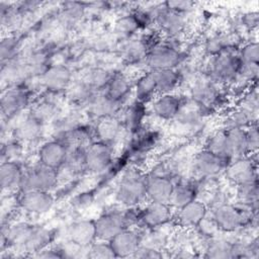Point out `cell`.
<instances>
[{
    "label": "cell",
    "instance_id": "obj_43",
    "mask_svg": "<svg viewBox=\"0 0 259 259\" xmlns=\"http://www.w3.org/2000/svg\"><path fill=\"white\" fill-rule=\"evenodd\" d=\"M133 257L154 259V258H161L162 257V253L158 249H154V248H151V247L140 245V247L135 252Z\"/></svg>",
    "mask_w": 259,
    "mask_h": 259
},
{
    "label": "cell",
    "instance_id": "obj_37",
    "mask_svg": "<svg viewBox=\"0 0 259 259\" xmlns=\"http://www.w3.org/2000/svg\"><path fill=\"white\" fill-rule=\"evenodd\" d=\"M144 103L137 102L128 107L124 114V124L130 131H135L137 127L140 126L141 122L143 121L145 110H144Z\"/></svg>",
    "mask_w": 259,
    "mask_h": 259
},
{
    "label": "cell",
    "instance_id": "obj_42",
    "mask_svg": "<svg viewBox=\"0 0 259 259\" xmlns=\"http://www.w3.org/2000/svg\"><path fill=\"white\" fill-rule=\"evenodd\" d=\"M139 26V20L136 19V17H125L122 18L118 23H117V30L121 34H128Z\"/></svg>",
    "mask_w": 259,
    "mask_h": 259
},
{
    "label": "cell",
    "instance_id": "obj_11",
    "mask_svg": "<svg viewBox=\"0 0 259 259\" xmlns=\"http://www.w3.org/2000/svg\"><path fill=\"white\" fill-rule=\"evenodd\" d=\"M67 155L66 146L60 141L52 140L40 146L38 150V162L50 168L59 170L65 165Z\"/></svg>",
    "mask_w": 259,
    "mask_h": 259
},
{
    "label": "cell",
    "instance_id": "obj_44",
    "mask_svg": "<svg viewBox=\"0 0 259 259\" xmlns=\"http://www.w3.org/2000/svg\"><path fill=\"white\" fill-rule=\"evenodd\" d=\"M165 4L166 8L179 14H183L184 12L189 11L193 7V3L189 1H169Z\"/></svg>",
    "mask_w": 259,
    "mask_h": 259
},
{
    "label": "cell",
    "instance_id": "obj_6",
    "mask_svg": "<svg viewBox=\"0 0 259 259\" xmlns=\"http://www.w3.org/2000/svg\"><path fill=\"white\" fill-rule=\"evenodd\" d=\"M97 240L110 241L120 231L127 228V224L122 212L108 211L101 214L94 221Z\"/></svg>",
    "mask_w": 259,
    "mask_h": 259
},
{
    "label": "cell",
    "instance_id": "obj_34",
    "mask_svg": "<svg viewBox=\"0 0 259 259\" xmlns=\"http://www.w3.org/2000/svg\"><path fill=\"white\" fill-rule=\"evenodd\" d=\"M209 152L215 154L217 156L229 161L228 158V149H227V134L225 130H221L214 133L207 140L205 148Z\"/></svg>",
    "mask_w": 259,
    "mask_h": 259
},
{
    "label": "cell",
    "instance_id": "obj_41",
    "mask_svg": "<svg viewBox=\"0 0 259 259\" xmlns=\"http://www.w3.org/2000/svg\"><path fill=\"white\" fill-rule=\"evenodd\" d=\"M246 138H247V146H248V151L253 153L256 152L259 146V135H258V130L256 122L252 123L250 126L247 127L246 130Z\"/></svg>",
    "mask_w": 259,
    "mask_h": 259
},
{
    "label": "cell",
    "instance_id": "obj_18",
    "mask_svg": "<svg viewBox=\"0 0 259 259\" xmlns=\"http://www.w3.org/2000/svg\"><path fill=\"white\" fill-rule=\"evenodd\" d=\"M23 170L15 161H5L0 166V185L2 191L10 192L19 189Z\"/></svg>",
    "mask_w": 259,
    "mask_h": 259
},
{
    "label": "cell",
    "instance_id": "obj_5",
    "mask_svg": "<svg viewBox=\"0 0 259 259\" xmlns=\"http://www.w3.org/2000/svg\"><path fill=\"white\" fill-rule=\"evenodd\" d=\"M242 63L239 56L227 51L214 57L211 64V74L218 81H232L239 76Z\"/></svg>",
    "mask_w": 259,
    "mask_h": 259
},
{
    "label": "cell",
    "instance_id": "obj_36",
    "mask_svg": "<svg viewBox=\"0 0 259 259\" xmlns=\"http://www.w3.org/2000/svg\"><path fill=\"white\" fill-rule=\"evenodd\" d=\"M88 257L94 259H109L115 258V253L109 241L98 240L88 247Z\"/></svg>",
    "mask_w": 259,
    "mask_h": 259
},
{
    "label": "cell",
    "instance_id": "obj_46",
    "mask_svg": "<svg viewBox=\"0 0 259 259\" xmlns=\"http://www.w3.org/2000/svg\"><path fill=\"white\" fill-rule=\"evenodd\" d=\"M16 47V44L13 38H7L4 39L1 44V57L4 60L5 58H9L14 53V49Z\"/></svg>",
    "mask_w": 259,
    "mask_h": 259
},
{
    "label": "cell",
    "instance_id": "obj_7",
    "mask_svg": "<svg viewBox=\"0 0 259 259\" xmlns=\"http://www.w3.org/2000/svg\"><path fill=\"white\" fill-rule=\"evenodd\" d=\"M55 202L54 196L48 190H29L21 192L19 205L27 212L44 214L51 210Z\"/></svg>",
    "mask_w": 259,
    "mask_h": 259
},
{
    "label": "cell",
    "instance_id": "obj_4",
    "mask_svg": "<svg viewBox=\"0 0 259 259\" xmlns=\"http://www.w3.org/2000/svg\"><path fill=\"white\" fill-rule=\"evenodd\" d=\"M113 158L110 145L100 141L91 144L85 150V169L98 173L108 168Z\"/></svg>",
    "mask_w": 259,
    "mask_h": 259
},
{
    "label": "cell",
    "instance_id": "obj_30",
    "mask_svg": "<svg viewBox=\"0 0 259 259\" xmlns=\"http://www.w3.org/2000/svg\"><path fill=\"white\" fill-rule=\"evenodd\" d=\"M52 240V234L49 230L34 227L33 231L31 232L30 236L26 240L25 244L21 249L25 250L26 252H38L45 248H47L48 244H50Z\"/></svg>",
    "mask_w": 259,
    "mask_h": 259
},
{
    "label": "cell",
    "instance_id": "obj_9",
    "mask_svg": "<svg viewBox=\"0 0 259 259\" xmlns=\"http://www.w3.org/2000/svg\"><path fill=\"white\" fill-rule=\"evenodd\" d=\"M226 176L237 186L257 180L255 164L247 157L235 159L226 168Z\"/></svg>",
    "mask_w": 259,
    "mask_h": 259
},
{
    "label": "cell",
    "instance_id": "obj_35",
    "mask_svg": "<svg viewBox=\"0 0 259 259\" xmlns=\"http://www.w3.org/2000/svg\"><path fill=\"white\" fill-rule=\"evenodd\" d=\"M238 196L247 206L256 207L258 203V183L257 180L238 186Z\"/></svg>",
    "mask_w": 259,
    "mask_h": 259
},
{
    "label": "cell",
    "instance_id": "obj_21",
    "mask_svg": "<svg viewBox=\"0 0 259 259\" xmlns=\"http://www.w3.org/2000/svg\"><path fill=\"white\" fill-rule=\"evenodd\" d=\"M71 81V72L64 66H53L42 74V82L50 90L59 91L68 87Z\"/></svg>",
    "mask_w": 259,
    "mask_h": 259
},
{
    "label": "cell",
    "instance_id": "obj_2",
    "mask_svg": "<svg viewBox=\"0 0 259 259\" xmlns=\"http://www.w3.org/2000/svg\"><path fill=\"white\" fill-rule=\"evenodd\" d=\"M57 170L38 162L36 165L30 166L23 170L19 190L20 192L36 189L50 191L57 185Z\"/></svg>",
    "mask_w": 259,
    "mask_h": 259
},
{
    "label": "cell",
    "instance_id": "obj_12",
    "mask_svg": "<svg viewBox=\"0 0 259 259\" xmlns=\"http://www.w3.org/2000/svg\"><path fill=\"white\" fill-rule=\"evenodd\" d=\"M142 236L135 230L125 228L115 235L110 241V245L116 257H133L141 245Z\"/></svg>",
    "mask_w": 259,
    "mask_h": 259
},
{
    "label": "cell",
    "instance_id": "obj_20",
    "mask_svg": "<svg viewBox=\"0 0 259 259\" xmlns=\"http://www.w3.org/2000/svg\"><path fill=\"white\" fill-rule=\"evenodd\" d=\"M226 134L229 160L244 157L247 153H249L247 146L246 128L228 130L226 131Z\"/></svg>",
    "mask_w": 259,
    "mask_h": 259
},
{
    "label": "cell",
    "instance_id": "obj_3",
    "mask_svg": "<svg viewBox=\"0 0 259 259\" xmlns=\"http://www.w3.org/2000/svg\"><path fill=\"white\" fill-rule=\"evenodd\" d=\"M212 221L218 230L224 232H234L238 230L244 223L245 211L241 207L233 204L223 203L212 210Z\"/></svg>",
    "mask_w": 259,
    "mask_h": 259
},
{
    "label": "cell",
    "instance_id": "obj_26",
    "mask_svg": "<svg viewBox=\"0 0 259 259\" xmlns=\"http://www.w3.org/2000/svg\"><path fill=\"white\" fill-rule=\"evenodd\" d=\"M41 128L42 120L38 118L35 114H31L25 117L21 122H19L15 130V133L17 139L29 142L33 141L40 135Z\"/></svg>",
    "mask_w": 259,
    "mask_h": 259
},
{
    "label": "cell",
    "instance_id": "obj_19",
    "mask_svg": "<svg viewBox=\"0 0 259 259\" xmlns=\"http://www.w3.org/2000/svg\"><path fill=\"white\" fill-rule=\"evenodd\" d=\"M28 103V94L21 88H10L3 93L1 98L2 112L13 115Z\"/></svg>",
    "mask_w": 259,
    "mask_h": 259
},
{
    "label": "cell",
    "instance_id": "obj_33",
    "mask_svg": "<svg viewBox=\"0 0 259 259\" xmlns=\"http://www.w3.org/2000/svg\"><path fill=\"white\" fill-rule=\"evenodd\" d=\"M219 97L214 86L207 82L197 83L192 89V98L200 106L210 105Z\"/></svg>",
    "mask_w": 259,
    "mask_h": 259
},
{
    "label": "cell",
    "instance_id": "obj_29",
    "mask_svg": "<svg viewBox=\"0 0 259 259\" xmlns=\"http://www.w3.org/2000/svg\"><path fill=\"white\" fill-rule=\"evenodd\" d=\"M157 94L158 93L151 71L138 79L136 82V96L139 102L145 103L153 101Z\"/></svg>",
    "mask_w": 259,
    "mask_h": 259
},
{
    "label": "cell",
    "instance_id": "obj_24",
    "mask_svg": "<svg viewBox=\"0 0 259 259\" xmlns=\"http://www.w3.org/2000/svg\"><path fill=\"white\" fill-rule=\"evenodd\" d=\"M257 113L250 111L249 109L240 106L232 111L224 120L223 130H235V128H247L256 120ZM256 122V121H255Z\"/></svg>",
    "mask_w": 259,
    "mask_h": 259
},
{
    "label": "cell",
    "instance_id": "obj_25",
    "mask_svg": "<svg viewBox=\"0 0 259 259\" xmlns=\"http://www.w3.org/2000/svg\"><path fill=\"white\" fill-rule=\"evenodd\" d=\"M131 89L132 85L128 78L122 74H116L108 82L105 94L113 101L119 103L130 94Z\"/></svg>",
    "mask_w": 259,
    "mask_h": 259
},
{
    "label": "cell",
    "instance_id": "obj_45",
    "mask_svg": "<svg viewBox=\"0 0 259 259\" xmlns=\"http://www.w3.org/2000/svg\"><path fill=\"white\" fill-rule=\"evenodd\" d=\"M145 55V45L142 42H132L126 52V56L130 60H137Z\"/></svg>",
    "mask_w": 259,
    "mask_h": 259
},
{
    "label": "cell",
    "instance_id": "obj_40",
    "mask_svg": "<svg viewBox=\"0 0 259 259\" xmlns=\"http://www.w3.org/2000/svg\"><path fill=\"white\" fill-rule=\"evenodd\" d=\"M240 61L243 65H258L259 47L257 42L245 44L240 50Z\"/></svg>",
    "mask_w": 259,
    "mask_h": 259
},
{
    "label": "cell",
    "instance_id": "obj_38",
    "mask_svg": "<svg viewBox=\"0 0 259 259\" xmlns=\"http://www.w3.org/2000/svg\"><path fill=\"white\" fill-rule=\"evenodd\" d=\"M232 245L229 242L222 239L211 240L207 247V257L211 258H231L232 257Z\"/></svg>",
    "mask_w": 259,
    "mask_h": 259
},
{
    "label": "cell",
    "instance_id": "obj_14",
    "mask_svg": "<svg viewBox=\"0 0 259 259\" xmlns=\"http://www.w3.org/2000/svg\"><path fill=\"white\" fill-rule=\"evenodd\" d=\"M174 183L166 176L153 175L146 179V195L150 201L169 203Z\"/></svg>",
    "mask_w": 259,
    "mask_h": 259
},
{
    "label": "cell",
    "instance_id": "obj_8",
    "mask_svg": "<svg viewBox=\"0 0 259 259\" xmlns=\"http://www.w3.org/2000/svg\"><path fill=\"white\" fill-rule=\"evenodd\" d=\"M179 58L180 55L174 47L168 44H159L147 53L146 62L152 70L169 69L179 62Z\"/></svg>",
    "mask_w": 259,
    "mask_h": 259
},
{
    "label": "cell",
    "instance_id": "obj_13",
    "mask_svg": "<svg viewBox=\"0 0 259 259\" xmlns=\"http://www.w3.org/2000/svg\"><path fill=\"white\" fill-rule=\"evenodd\" d=\"M183 105L182 99L174 93L159 94L152 101V110L156 116L164 120L174 119Z\"/></svg>",
    "mask_w": 259,
    "mask_h": 259
},
{
    "label": "cell",
    "instance_id": "obj_23",
    "mask_svg": "<svg viewBox=\"0 0 259 259\" xmlns=\"http://www.w3.org/2000/svg\"><path fill=\"white\" fill-rule=\"evenodd\" d=\"M95 132L100 142L111 146V144L119 137L121 132V123L113 116L103 117L98 121Z\"/></svg>",
    "mask_w": 259,
    "mask_h": 259
},
{
    "label": "cell",
    "instance_id": "obj_31",
    "mask_svg": "<svg viewBox=\"0 0 259 259\" xmlns=\"http://www.w3.org/2000/svg\"><path fill=\"white\" fill-rule=\"evenodd\" d=\"M119 103L110 99L106 94L95 96L90 101V110L99 118L113 116V113L117 110Z\"/></svg>",
    "mask_w": 259,
    "mask_h": 259
},
{
    "label": "cell",
    "instance_id": "obj_1",
    "mask_svg": "<svg viewBox=\"0 0 259 259\" xmlns=\"http://www.w3.org/2000/svg\"><path fill=\"white\" fill-rule=\"evenodd\" d=\"M146 179L147 177L137 169H128L122 176L115 197L118 202L123 205L133 207L142 202L146 195Z\"/></svg>",
    "mask_w": 259,
    "mask_h": 259
},
{
    "label": "cell",
    "instance_id": "obj_28",
    "mask_svg": "<svg viewBox=\"0 0 259 259\" xmlns=\"http://www.w3.org/2000/svg\"><path fill=\"white\" fill-rule=\"evenodd\" d=\"M195 188L191 184L186 182H180L174 184L169 204L171 205V207H175L178 209L195 199Z\"/></svg>",
    "mask_w": 259,
    "mask_h": 259
},
{
    "label": "cell",
    "instance_id": "obj_32",
    "mask_svg": "<svg viewBox=\"0 0 259 259\" xmlns=\"http://www.w3.org/2000/svg\"><path fill=\"white\" fill-rule=\"evenodd\" d=\"M33 229L34 226H31L27 223H17L7 230V242H9V244H11L12 246L21 249Z\"/></svg>",
    "mask_w": 259,
    "mask_h": 259
},
{
    "label": "cell",
    "instance_id": "obj_15",
    "mask_svg": "<svg viewBox=\"0 0 259 259\" xmlns=\"http://www.w3.org/2000/svg\"><path fill=\"white\" fill-rule=\"evenodd\" d=\"M207 214L206 205L197 199H193L184 206L178 208L177 221L185 229L195 228L202 222Z\"/></svg>",
    "mask_w": 259,
    "mask_h": 259
},
{
    "label": "cell",
    "instance_id": "obj_39",
    "mask_svg": "<svg viewBox=\"0 0 259 259\" xmlns=\"http://www.w3.org/2000/svg\"><path fill=\"white\" fill-rule=\"evenodd\" d=\"M111 77L108 75V73L101 69H95L88 73L84 83L90 88V89H98L101 87H106L108 82L110 81Z\"/></svg>",
    "mask_w": 259,
    "mask_h": 259
},
{
    "label": "cell",
    "instance_id": "obj_17",
    "mask_svg": "<svg viewBox=\"0 0 259 259\" xmlns=\"http://www.w3.org/2000/svg\"><path fill=\"white\" fill-rule=\"evenodd\" d=\"M226 162L227 160L203 149L194 158V170L201 176H212L226 166Z\"/></svg>",
    "mask_w": 259,
    "mask_h": 259
},
{
    "label": "cell",
    "instance_id": "obj_22",
    "mask_svg": "<svg viewBox=\"0 0 259 259\" xmlns=\"http://www.w3.org/2000/svg\"><path fill=\"white\" fill-rule=\"evenodd\" d=\"M158 94L173 93L179 83V75L173 69L151 70Z\"/></svg>",
    "mask_w": 259,
    "mask_h": 259
},
{
    "label": "cell",
    "instance_id": "obj_10",
    "mask_svg": "<svg viewBox=\"0 0 259 259\" xmlns=\"http://www.w3.org/2000/svg\"><path fill=\"white\" fill-rule=\"evenodd\" d=\"M172 211L169 203L150 201L140 211V222L150 229L162 227L171 220Z\"/></svg>",
    "mask_w": 259,
    "mask_h": 259
},
{
    "label": "cell",
    "instance_id": "obj_27",
    "mask_svg": "<svg viewBox=\"0 0 259 259\" xmlns=\"http://www.w3.org/2000/svg\"><path fill=\"white\" fill-rule=\"evenodd\" d=\"M157 20L161 29L169 35H175L179 33L184 24L182 14L169 10L166 7L165 10L158 13Z\"/></svg>",
    "mask_w": 259,
    "mask_h": 259
},
{
    "label": "cell",
    "instance_id": "obj_16",
    "mask_svg": "<svg viewBox=\"0 0 259 259\" xmlns=\"http://www.w3.org/2000/svg\"><path fill=\"white\" fill-rule=\"evenodd\" d=\"M68 236L71 242L88 248L97 239L94 221L82 220L73 223L69 228Z\"/></svg>",
    "mask_w": 259,
    "mask_h": 259
}]
</instances>
